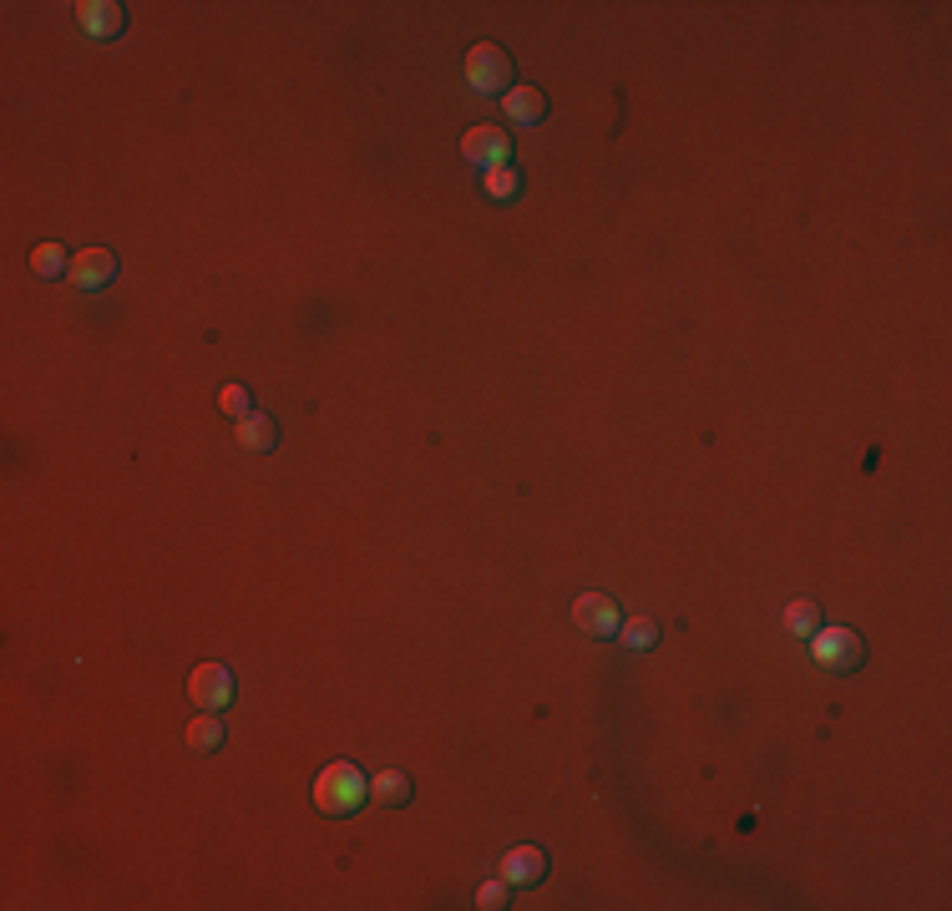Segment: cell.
I'll return each mask as SVG.
<instances>
[{"mask_svg": "<svg viewBox=\"0 0 952 911\" xmlns=\"http://www.w3.org/2000/svg\"><path fill=\"white\" fill-rule=\"evenodd\" d=\"M309 800H314V810L345 821V815L370 806V775L355 760H330L320 775H314V785H309Z\"/></svg>", "mask_w": 952, "mask_h": 911, "instance_id": "1", "label": "cell"}, {"mask_svg": "<svg viewBox=\"0 0 952 911\" xmlns=\"http://www.w3.org/2000/svg\"><path fill=\"white\" fill-rule=\"evenodd\" d=\"M811 659L826 669V674H856L866 663V638L846 623H820L811 633Z\"/></svg>", "mask_w": 952, "mask_h": 911, "instance_id": "2", "label": "cell"}, {"mask_svg": "<svg viewBox=\"0 0 952 911\" xmlns=\"http://www.w3.org/2000/svg\"><path fill=\"white\" fill-rule=\"evenodd\" d=\"M467 82L477 97H507L517 87V66L497 41H477L467 51Z\"/></svg>", "mask_w": 952, "mask_h": 911, "instance_id": "3", "label": "cell"}, {"mask_svg": "<svg viewBox=\"0 0 952 911\" xmlns=\"http://www.w3.org/2000/svg\"><path fill=\"white\" fill-rule=\"evenodd\" d=\"M238 699V678L228 663H198L188 678V704L208 709V714H223V709Z\"/></svg>", "mask_w": 952, "mask_h": 911, "instance_id": "4", "label": "cell"}, {"mask_svg": "<svg viewBox=\"0 0 952 911\" xmlns=\"http://www.w3.org/2000/svg\"><path fill=\"white\" fill-rule=\"evenodd\" d=\"M572 623H578V633L608 644V638H618V628H623V608H618L608 592H583V598L572 603Z\"/></svg>", "mask_w": 952, "mask_h": 911, "instance_id": "5", "label": "cell"}, {"mask_svg": "<svg viewBox=\"0 0 952 911\" xmlns=\"http://www.w3.org/2000/svg\"><path fill=\"white\" fill-rule=\"evenodd\" d=\"M502 882L528 891V886H543L547 882V851L543 846H512L502 856Z\"/></svg>", "mask_w": 952, "mask_h": 911, "instance_id": "6", "label": "cell"}, {"mask_svg": "<svg viewBox=\"0 0 952 911\" xmlns=\"http://www.w3.org/2000/svg\"><path fill=\"white\" fill-rule=\"evenodd\" d=\"M461 158L477 162V167H502V162L512 158V137L502 133V127H471L461 137Z\"/></svg>", "mask_w": 952, "mask_h": 911, "instance_id": "7", "label": "cell"}, {"mask_svg": "<svg viewBox=\"0 0 952 911\" xmlns=\"http://www.w3.org/2000/svg\"><path fill=\"white\" fill-rule=\"evenodd\" d=\"M118 274H122V264H118V253L112 249H82L72 259V284L76 289H87V295L91 289H107Z\"/></svg>", "mask_w": 952, "mask_h": 911, "instance_id": "8", "label": "cell"}, {"mask_svg": "<svg viewBox=\"0 0 952 911\" xmlns=\"http://www.w3.org/2000/svg\"><path fill=\"white\" fill-rule=\"evenodd\" d=\"M76 26L87 30V36H122V26H127V11H122L118 0H82L76 5Z\"/></svg>", "mask_w": 952, "mask_h": 911, "instance_id": "9", "label": "cell"}, {"mask_svg": "<svg viewBox=\"0 0 952 911\" xmlns=\"http://www.w3.org/2000/svg\"><path fill=\"white\" fill-rule=\"evenodd\" d=\"M502 112H507L517 127H532V122L547 117V97L537 87H528V82H517V87L502 97Z\"/></svg>", "mask_w": 952, "mask_h": 911, "instance_id": "10", "label": "cell"}, {"mask_svg": "<svg viewBox=\"0 0 952 911\" xmlns=\"http://www.w3.org/2000/svg\"><path fill=\"white\" fill-rule=\"evenodd\" d=\"M410 775L406 770H381V775H370V800H375V806H410Z\"/></svg>", "mask_w": 952, "mask_h": 911, "instance_id": "11", "label": "cell"}, {"mask_svg": "<svg viewBox=\"0 0 952 911\" xmlns=\"http://www.w3.org/2000/svg\"><path fill=\"white\" fill-rule=\"evenodd\" d=\"M238 446H244V451H274L279 446V426H274V415H244V421H238Z\"/></svg>", "mask_w": 952, "mask_h": 911, "instance_id": "12", "label": "cell"}, {"mask_svg": "<svg viewBox=\"0 0 952 911\" xmlns=\"http://www.w3.org/2000/svg\"><path fill=\"white\" fill-rule=\"evenodd\" d=\"M223 739H228V735H223V720H219V714H208V709L188 724V750L193 754H219Z\"/></svg>", "mask_w": 952, "mask_h": 911, "instance_id": "13", "label": "cell"}, {"mask_svg": "<svg viewBox=\"0 0 952 911\" xmlns=\"http://www.w3.org/2000/svg\"><path fill=\"white\" fill-rule=\"evenodd\" d=\"M72 259L76 253H66L61 244H36L30 249V274L36 279H61V274H72Z\"/></svg>", "mask_w": 952, "mask_h": 911, "instance_id": "14", "label": "cell"}, {"mask_svg": "<svg viewBox=\"0 0 952 911\" xmlns=\"http://www.w3.org/2000/svg\"><path fill=\"white\" fill-rule=\"evenodd\" d=\"M659 623L654 617H623V628H618V644L633 648V653H648V648H659Z\"/></svg>", "mask_w": 952, "mask_h": 911, "instance_id": "15", "label": "cell"}, {"mask_svg": "<svg viewBox=\"0 0 952 911\" xmlns=\"http://www.w3.org/2000/svg\"><path fill=\"white\" fill-rule=\"evenodd\" d=\"M482 188H486V198H492V203H507V198H517V192H522V173H517L512 162H502V167H486Z\"/></svg>", "mask_w": 952, "mask_h": 911, "instance_id": "16", "label": "cell"}, {"mask_svg": "<svg viewBox=\"0 0 952 911\" xmlns=\"http://www.w3.org/2000/svg\"><path fill=\"white\" fill-rule=\"evenodd\" d=\"M786 628H791L795 638H811V633L820 628V608L811 603V598H791V603H786Z\"/></svg>", "mask_w": 952, "mask_h": 911, "instance_id": "17", "label": "cell"}, {"mask_svg": "<svg viewBox=\"0 0 952 911\" xmlns=\"http://www.w3.org/2000/svg\"><path fill=\"white\" fill-rule=\"evenodd\" d=\"M219 411L234 415V421H244V415H254V396L244 390V385H223V390H219Z\"/></svg>", "mask_w": 952, "mask_h": 911, "instance_id": "18", "label": "cell"}, {"mask_svg": "<svg viewBox=\"0 0 952 911\" xmlns=\"http://www.w3.org/2000/svg\"><path fill=\"white\" fill-rule=\"evenodd\" d=\"M477 907H482V911H502V907H507V882L477 886Z\"/></svg>", "mask_w": 952, "mask_h": 911, "instance_id": "19", "label": "cell"}]
</instances>
